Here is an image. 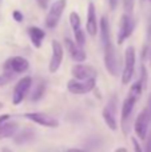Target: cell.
Listing matches in <instances>:
<instances>
[{
    "instance_id": "cell-23",
    "label": "cell",
    "mask_w": 151,
    "mask_h": 152,
    "mask_svg": "<svg viewBox=\"0 0 151 152\" xmlns=\"http://www.w3.org/2000/svg\"><path fill=\"white\" fill-rule=\"evenodd\" d=\"M13 76H15V74L11 71H4L3 69V72L0 74V88L4 86H7V84H10L11 81L13 80Z\"/></svg>"
},
{
    "instance_id": "cell-30",
    "label": "cell",
    "mask_w": 151,
    "mask_h": 152,
    "mask_svg": "<svg viewBox=\"0 0 151 152\" xmlns=\"http://www.w3.org/2000/svg\"><path fill=\"white\" fill-rule=\"evenodd\" d=\"M66 152H87V151L80 150V148H70V150H67Z\"/></svg>"
},
{
    "instance_id": "cell-13",
    "label": "cell",
    "mask_w": 151,
    "mask_h": 152,
    "mask_svg": "<svg viewBox=\"0 0 151 152\" xmlns=\"http://www.w3.org/2000/svg\"><path fill=\"white\" fill-rule=\"evenodd\" d=\"M71 74H72V77L74 79H78V80H87V79H91V77H96V76H98V71H96L92 66L83 64V63H76L71 68Z\"/></svg>"
},
{
    "instance_id": "cell-17",
    "label": "cell",
    "mask_w": 151,
    "mask_h": 152,
    "mask_svg": "<svg viewBox=\"0 0 151 152\" xmlns=\"http://www.w3.org/2000/svg\"><path fill=\"white\" fill-rule=\"evenodd\" d=\"M27 34H28L29 40H31V43L34 44L35 48L42 47V43L45 37V32L42 28H39V27H29L27 29Z\"/></svg>"
},
{
    "instance_id": "cell-8",
    "label": "cell",
    "mask_w": 151,
    "mask_h": 152,
    "mask_svg": "<svg viewBox=\"0 0 151 152\" xmlns=\"http://www.w3.org/2000/svg\"><path fill=\"white\" fill-rule=\"evenodd\" d=\"M51 48H52V52H51V59L50 63H48V71H50V74H55V72H58V69L60 68L62 63H63L64 47L62 45L60 42L54 39L51 42Z\"/></svg>"
},
{
    "instance_id": "cell-5",
    "label": "cell",
    "mask_w": 151,
    "mask_h": 152,
    "mask_svg": "<svg viewBox=\"0 0 151 152\" xmlns=\"http://www.w3.org/2000/svg\"><path fill=\"white\" fill-rule=\"evenodd\" d=\"M136 97L131 96V95L127 94L126 99L123 100L122 103V110H120V128H122L123 134H128V121L131 119V115H133V111L134 107H135V103H136Z\"/></svg>"
},
{
    "instance_id": "cell-22",
    "label": "cell",
    "mask_w": 151,
    "mask_h": 152,
    "mask_svg": "<svg viewBox=\"0 0 151 152\" xmlns=\"http://www.w3.org/2000/svg\"><path fill=\"white\" fill-rule=\"evenodd\" d=\"M74 37L75 40L74 42L76 43L79 47H83L86 44V34L82 28H78V29H74Z\"/></svg>"
},
{
    "instance_id": "cell-18",
    "label": "cell",
    "mask_w": 151,
    "mask_h": 152,
    "mask_svg": "<svg viewBox=\"0 0 151 152\" xmlns=\"http://www.w3.org/2000/svg\"><path fill=\"white\" fill-rule=\"evenodd\" d=\"M99 31H100L102 37V44H108L111 43V31H110V23L107 20L106 16L100 18V23H99Z\"/></svg>"
},
{
    "instance_id": "cell-12",
    "label": "cell",
    "mask_w": 151,
    "mask_h": 152,
    "mask_svg": "<svg viewBox=\"0 0 151 152\" xmlns=\"http://www.w3.org/2000/svg\"><path fill=\"white\" fill-rule=\"evenodd\" d=\"M149 123H150V112L149 110H143L135 119L134 123V131L138 139L146 140L147 131H149Z\"/></svg>"
},
{
    "instance_id": "cell-25",
    "label": "cell",
    "mask_w": 151,
    "mask_h": 152,
    "mask_svg": "<svg viewBox=\"0 0 151 152\" xmlns=\"http://www.w3.org/2000/svg\"><path fill=\"white\" fill-rule=\"evenodd\" d=\"M123 8H125L126 13H133L134 11V0H123Z\"/></svg>"
},
{
    "instance_id": "cell-27",
    "label": "cell",
    "mask_w": 151,
    "mask_h": 152,
    "mask_svg": "<svg viewBox=\"0 0 151 152\" xmlns=\"http://www.w3.org/2000/svg\"><path fill=\"white\" fill-rule=\"evenodd\" d=\"M131 142H133V145H134V152H143L141 147V143L138 142L136 137H131Z\"/></svg>"
},
{
    "instance_id": "cell-3",
    "label": "cell",
    "mask_w": 151,
    "mask_h": 152,
    "mask_svg": "<svg viewBox=\"0 0 151 152\" xmlns=\"http://www.w3.org/2000/svg\"><path fill=\"white\" fill-rule=\"evenodd\" d=\"M96 87V77H91L87 80H78L72 79L67 83V89L72 95H87L94 91Z\"/></svg>"
},
{
    "instance_id": "cell-6",
    "label": "cell",
    "mask_w": 151,
    "mask_h": 152,
    "mask_svg": "<svg viewBox=\"0 0 151 152\" xmlns=\"http://www.w3.org/2000/svg\"><path fill=\"white\" fill-rule=\"evenodd\" d=\"M66 5H67V0H55V3L50 7V11H48L47 16H45V20H44L45 27L52 29L58 26Z\"/></svg>"
},
{
    "instance_id": "cell-35",
    "label": "cell",
    "mask_w": 151,
    "mask_h": 152,
    "mask_svg": "<svg viewBox=\"0 0 151 152\" xmlns=\"http://www.w3.org/2000/svg\"><path fill=\"white\" fill-rule=\"evenodd\" d=\"M0 1H1V0H0Z\"/></svg>"
},
{
    "instance_id": "cell-19",
    "label": "cell",
    "mask_w": 151,
    "mask_h": 152,
    "mask_svg": "<svg viewBox=\"0 0 151 152\" xmlns=\"http://www.w3.org/2000/svg\"><path fill=\"white\" fill-rule=\"evenodd\" d=\"M102 116H103V120L106 123V126L108 127L111 131H118L119 128V124H118V120L115 118V113L112 112L111 110H108V107H104L103 111H102Z\"/></svg>"
},
{
    "instance_id": "cell-26",
    "label": "cell",
    "mask_w": 151,
    "mask_h": 152,
    "mask_svg": "<svg viewBox=\"0 0 151 152\" xmlns=\"http://www.w3.org/2000/svg\"><path fill=\"white\" fill-rule=\"evenodd\" d=\"M12 18H13V20L15 21H18V23H21L23 21V19H24V16H23V13L20 12V11H13L12 12Z\"/></svg>"
},
{
    "instance_id": "cell-4",
    "label": "cell",
    "mask_w": 151,
    "mask_h": 152,
    "mask_svg": "<svg viewBox=\"0 0 151 152\" xmlns=\"http://www.w3.org/2000/svg\"><path fill=\"white\" fill-rule=\"evenodd\" d=\"M134 28H135V20L133 19V16L130 13H123L119 20V31H118V39H117L118 44L122 45L133 35Z\"/></svg>"
},
{
    "instance_id": "cell-28",
    "label": "cell",
    "mask_w": 151,
    "mask_h": 152,
    "mask_svg": "<svg viewBox=\"0 0 151 152\" xmlns=\"http://www.w3.org/2000/svg\"><path fill=\"white\" fill-rule=\"evenodd\" d=\"M37 1V5H39L42 10H47L48 7V0H36Z\"/></svg>"
},
{
    "instance_id": "cell-32",
    "label": "cell",
    "mask_w": 151,
    "mask_h": 152,
    "mask_svg": "<svg viewBox=\"0 0 151 152\" xmlns=\"http://www.w3.org/2000/svg\"><path fill=\"white\" fill-rule=\"evenodd\" d=\"M146 152H151V140H149V143L146 145Z\"/></svg>"
},
{
    "instance_id": "cell-20",
    "label": "cell",
    "mask_w": 151,
    "mask_h": 152,
    "mask_svg": "<svg viewBox=\"0 0 151 152\" xmlns=\"http://www.w3.org/2000/svg\"><path fill=\"white\" fill-rule=\"evenodd\" d=\"M143 84L141 83V80L135 81V83L131 84L130 87V91H128V95H131V96L136 97V99H139V97L142 96V92H143Z\"/></svg>"
},
{
    "instance_id": "cell-24",
    "label": "cell",
    "mask_w": 151,
    "mask_h": 152,
    "mask_svg": "<svg viewBox=\"0 0 151 152\" xmlns=\"http://www.w3.org/2000/svg\"><path fill=\"white\" fill-rule=\"evenodd\" d=\"M70 24H71L72 29H78L80 28V16L76 12H71L70 13Z\"/></svg>"
},
{
    "instance_id": "cell-10",
    "label": "cell",
    "mask_w": 151,
    "mask_h": 152,
    "mask_svg": "<svg viewBox=\"0 0 151 152\" xmlns=\"http://www.w3.org/2000/svg\"><path fill=\"white\" fill-rule=\"evenodd\" d=\"M24 118L27 120L32 121V123L37 124V126L47 127V128H56V127H59L58 119H55L54 116L44 112H27L24 113Z\"/></svg>"
},
{
    "instance_id": "cell-11",
    "label": "cell",
    "mask_w": 151,
    "mask_h": 152,
    "mask_svg": "<svg viewBox=\"0 0 151 152\" xmlns=\"http://www.w3.org/2000/svg\"><path fill=\"white\" fill-rule=\"evenodd\" d=\"M3 69L11 71L13 74H24L29 69V61L23 56H12L4 61Z\"/></svg>"
},
{
    "instance_id": "cell-31",
    "label": "cell",
    "mask_w": 151,
    "mask_h": 152,
    "mask_svg": "<svg viewBox=\"0 0 151 152\" xmlns=\"http://www.w3.org/2000/svg\"><path fill=\"white\" fill-rule=\"evenodd\" d=\"M114 152H128V151H127V148H125V147H119V148H117Z\"/></svg>"
},
{
    "instance_id": "cell-2",
    "label": "cell",
    "mask_w": 151,
    "mask_h": 152,
    "mask_svg": "<svg viewBox=\"0 0 151 152\" xmlns=\"http://www.w3.org/2000/svg\"><path fill=\"white\" fill-rule=\"evenodd\" d=\"M135 61H136V53L135 48L133 45L126 48L125 51V67L122 71V84L127 86L133 80L134 72H135Z\"/></svg>"
},
{
    "instance_id": "cell-16",
    "label": "cell",
    "mask_w": 151,
    "mask_h": 152,
    "mask_svg": "<svg viewBox=\"0 0 151 152\" xmlns=\"http://www.w3.org/2000/svg\"><path fill=\"white\" fill-rule=\"evenodd\" d=\"M35 129L34 128H29V127H27V128H23L20 129V131L16 132V135L13 136V142H15V144L18 145H21V144H27V143L32 142L35 137Z\"/></svg>"
},
{
    "instance_id": "cell-1",
    "label": "cell",
    "mask_w": 151,
    "mask_h": 152,
    "mask_svg": "<svg viewBox=\"0 0 151 152\" xmlns=\"http://www.w3.org/2000/svg\"><path fill=\"white\" fill-rule=\"evenodd\" d=\"M103 51H104V67H106L107 72L111 76H118L119 74V67H120V60L118 52L115 50L114 44L108 43V44L103 45Z\"/></svg>"
},
{
    "instance_id": "cell-7",
    "label": "cell",
    "mask_w": 151,
    "mask_h": 152,
    "mask_svg": "<svg viewBox=\"0 0 151 152\" xmlns=\"http://www.w3.org/2000/svg\"><path fill=\"white\" fill-rule=\"evenodd\" d=\"M31 87H32L31 76H24V77L19 79V81L16 83L15 88H13V92H12V104L13 105L21 104V102L26 99V96L29 92Z\"/></svg>"
},
{
    "instance_id": "cell-34",
    "label": "cell",
    "mask_w": 151,
    "mask_h": 152,
    "mask_svg": "<svg viewBox=\"0 0 151 152\" xmlns=\"http://www.w3.org/2000/svg\"><path fill=\"white\" fill-rule=\"evenodd\" d=\"M3 108H4V104H3V103H1V102H0V111H1V110H3Z\"/></svg>"
},
{
    "instance_id": "cell-33",
    "label": "cell",
    "mask_w": 151,
    "mask_h": 152,
    "mask_svg": "<svg viewBox=\"0 0 151 152\" xmlns=\"http://www.w3.org/2000/svg\"><path fill=\"white\" fill-rule=\"evenodd\" d=\"M1 152H13V151L10 150L8 147H3V148H1Z\"/></svg>"
},
{
    "instance_id": "cell-29",
    "label": "cell",
    "mask_w": 151,
    "mask_h": 152,
    "mask_svg": "<svg viewBox=\"0 0 151 152\" xmlns=\"http://www.w3.org/2000/svg\"><path fill=\"white\" fill-rule=\"evenodd\" d=\"M118 4H119V0H108V5H110V8H111V11L117 10Z\"/></svg>"
},
{
    "instance_id": "cell-14",
    "label": "cell",
    "mask_w": 151,
    "mask_h": 152,
    "mask_svg": "<svg viewBox=\"0 0 151 152\" xmlns=\"http://www.w3.org/2000/svg\"><path fill=\"white\" fill-rule=\"evenodd\" d=\"M64 47L66 51L68 52L70 58L75 61V63H83L87 59V55L83 51V47H79L76 43L70 37H64Z\"/></svg>"
},
{
    "instance_id": "cell-21",
    "label": "cell",
    "mask_w": 151,
    "mask_h": 152,
    "mask_svg": "<svg viewBox=\"0 0 151 152\" xmlns=\"http://www.w3.org/2000/svg\"><path fill=\"white\" fill-rule=\"evenodd\" d=\"M44 94H45V84L44 83H39L36 86V88H35L34 94H32L31 100L32 102H37V100H40L43 96H44Z\"/></svg>"
},
{
    "instance_id": "cell-9",
    "label": "cell",
    "mask_w": 151,
    "mask_h": 152,
    "mask_svg": "<svg viewBox=\"0 0 151 152\" xmlns=\"http://www.w3.org/2000/svg\"><path fill=\"white\" fill-rule=\"evenodd\" d=\"M18 131H19L18 121L12 120V116L10 113L0 115V140L13 137Z\"/></svg>"
},
{
    "instance_id": "cell-15",
    "label": "cell",
    "mask_w": 151,
    "mask_h": 152,
    "mask_svg": "<svg viewBox=\"0 0 151 152\" xmlns=\"http://www.w3.org/2000/svg\"><path fill=\"white\" fill-rule=\"evenodd\" d=\"M86 31H87V34L90 35L91 37H95L99 31V24H98V19H96V11H95V5H94L92 1L88 3Z\"/></svg>"
}]
</instances>
